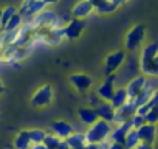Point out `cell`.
<instances>
[{
	"label": "cell",
	"mask_w": 158,
	"mask_h": 149,
	"mask_svg": "<svg viewBox=\"0 0 158 149\" xmlns=\"http://www.w3.org/2000/svg\"><path fill=\"white\" fill-rule=\"evenodd\" d=\"M110 134H112V126H110V123L102 121V120H98V121H96L93 126H90L89 130L85 132V140H87V143L99 144V143L106 141Z\"/></svg>",
	"instance_id": "cell-1"
},
{
	"label": "cell",
	"mask_w": 158,
	"mask_h": 149,
	"mask_svg": "<svg viewBox=\"0 0 158 149\" xmlns=\"http://www.w3.org/2000/svg\"><path fill=\"white\" fill-rule=\"evenodd\" d=\"M30 25L34 28V31L51 30V28L60 27L59 25V17L53 11H42L40 14H37L33 19H30Z\"/></svg>",
	"instance_id": "cell-2"
},
{
	"label": "cell",
	"mask_w": 158,
	"mask_h": 149,
	"mask_svg": "<svg viewBox=\"0 0 158 149\" xmlns=\"http://www.w3.org/2000/svg\"><path fill=\"white\" fill-rule=\"evenodd\" d=\"M144 36H146V27L144 25H135L126 36V48L133 51L136 50L141 42L144 40Z\"/></svg>",
	"instance_id": "cell-3"
},
{
	"label": "cell",
	"mask_w": 158,
	"mask_h": 149,
	"mask_svg": "<svg viewBox=\"0 0 158 149\" xmlns=\"http://www.w3.org/2000/svg\"><path fill=\"white\" fill-rule=\"evenodd\" d=\"M51 100H53V87L45 84L34 92V95L31 98V104H33V107H45L51 103Z\"/></svg>",
	"instance_id": "cell-4"
},
{
	"label": "cell",
	"mask_w": 158,
	"mask_h": 149,
	"mask_svg": "<svg viewBox=\"0 0 158 149\" xmlns=\"http://www.w3.org/2000/svg\"><path fill=\"white\" fill-rule=\"evenodd\" d=\"M70 84L79 92V93H85L90 90L93 79L85 73H73L70 74Z\"/></svg>",
	"instance_id": "cell-5"
},
{
	"label": "cell",
	"mask_w": 158,
	"mask_h": 149,
	"mask_svg": "<svg viewBox=\"0 0 158 149\" xmlns=\"http://www.w3.org/2000/svg\"><path fill=\"white\" fill-rule=\"evenodd\" d=\"M124 61H126V53H124V51H115V53L109 54V56L106 57V68H104V71H106L107 76L113 74V73L123 65Z\"/></svg>",
	"instance_id": "cell-6"
},
{
	"label": "cell",
	"mask_w": 158,
	"mask_h": 149,
	"mask_svg": "<svg viewBox=\"0 0 158 149\" xmlns=\"http://www.w3.org/2000/svg\"><path fill=\"white\" fill-rule=\"evenodd\" d=\"M84 28H85L84 20L71 19L64 27V37H67V39H77L79 36H81V33L84 31Z\"/></svg>",
	"instance_id": "cell-7"
},
{
	"label": "cell",
	"mask_w": 158,
	"mask_h": 149,
	"mask_svg": "<svg viewBox=\"0 0 158 149\" xmlns=\"http://www.w3.org/2000/svg\"><path fill=\"white\" fill-rule=\"evenodd\" d=\"M135 113H136V106L132 101H129L127 104H124L123 107H119V109L115 110V120H113V123L123 124L126 121H130Z\"/></svg>",
	"instance_id": "cell-8"
},
{
	"label": "cell",
	"mask_w": 158,
	"mask_h": 149,
	"mask_svg": "<svg viewBox=\"0 0 158 149\" xmlns=\"http://www.w3.org/2000/svg\"><path fill=\"white\" fill-rule=\"evenodd\" d=\"M115 76L113 74H110V76H107V79L99 86V89L96 90V95L101 98V100H104V101H112V98H113V95H115Z\"/></svg>",
	"instance_id": "cell-9"
},
{
	"label": "cell",
	"mask_w": 158,
	"mask_h": 149,
	"mask_svg": "<svg viewBox=\"0 0 158 149\" xmlns=\"http://www.w3.org/2000/svg\"><path fill=\"white\" fill-rule=\"evenodd\" d=\"M93 5L89 2V0H81V2H77L73 10H71V16L73 19H79V20H84L85 17H89L92 13H93Z\"/></svg>",
	"instance_id": "cell-10"
},
{
	"label": "cell",
	"mask_w": 158,
	"mask_h": 149,
	"mask_svg": "<svg viewBox=\"0 0 158 149\" xmlns=\"http://www.w3.org/2000/svg\"><path fill=\"white\" fill-rule=\"evenodd\" d=\"M146 84H147L146 76H136V78H133V79L127 84V87H126V92H127L129 101L135 100V98L138 96V93L146 87Z\"/></svg>",
	"instance_id": "cell-11"
},
{
	"label": "cell",
	"mask_w": 158,
	"mask_h": 149,
	"mask_svg": "<svg viewBox=\"0 0 158 149\" xmlns=\"http://www.w3.org/2000/svg\"><path fill=\"white\" fill-rule=\"evenodd\" d=\"M158 54V42H153V44H149L143 48V53H141V59H139V67H146L152 62H155V57Z\"/></svg>",
	"instance_id": "cell-12"
},
{
	"label": "cell",
	"mask_w": 158,
	"mask_h": 149,
	"mask_svg": "<svg viewBox=\"0 0 158 149\" xmlns=\"http://www.w3.org/2000/svg\"><path fill=\"white\" fill-rule=\"evenodd\" d=\"M50 127H51L53 135H56L60 140H67L74 132L73 127H71V124H68L67 121H54V123H51Z\"/></svg>",
	"instance_id": "cell-13"
},
{
	"label": "cell",
	"mask_w": 158,
	"mask_h": 149,
	"mask_svg": "<svg viewBox=\"0 0 158 149\" xmlns=\"http://www.w3.org/2000/svg\"><path fill=\"white\" fill-rule=\"evenodd\" d=\"M95 112L98 115V120H102L107 123H113L115 120V109L112 107L109 101H102L98 107H95Z\"/></svg>",
	"instance_id": "cell-14"
},
{
	"label": "cell",
	"mask_w": 158,
	"mask_h": 149,
	"mask_svg": "<svg viewBox=\"0 0 158 149\" xmlns=\"http://www.w3.org/2000/svg\"><path fill=\"white\" fill-rule=\"evenodd\" d=\"M136 132H138V137H139V141L141 143L152 144L155 141V137H156V127H155V124H147L146 123Z\"/></svg>",
	"instance_id": "cell-15"
},
{
	"label": "cell",
	"mask_w": 158,
	"mask_h": 149,
	"mask_svg": "<svg viewBox=\"0 0 158 149\" xmlns=\"http://www.w3.org/2000/svg\"><path fill=\"white\" fill-rule=\"evenodd\" d=\"M132 129V123L130 121H126L123 124H119L115 130H112V141L113 143H121L124 144V140H126V135L129 134V130Z\"/></svg>",
	"instance_id": "cell-16"
},
{
	"label": "cell",
	"mask_w": 158,
	"mask_h": 149,
	"mask_svg": "<svg viewBox=\"0 0 158 149\" xmlns=\"http://www.w3.org/2000/svg\"><path fill=\"white\" fill-rule=\"evenodd\" d=\"M77 117L87 126H93L98 121V115H96L95 109H92V107H81L77 110Z\"/></svg>",
	"instance_id": "cell-17"
},
{
	"label": "cell",
	"mask_w": 158,
	"mask_h": 149,
	"mask_svg": "<svg viewBox=\"0 0 158 149\" xmlns=\"http://www.w3.org/2000/svg\"><path fill=\"white\" fill-rule=\"evenodd\" d=\"M65 141L70 146V149H85V144H87L85 134L82 132H73Z\"/></svg>",
	"instance_id": "cell-18"
},
{
	"label": "cell",
	"mask_w": 158,
	"mask_h": 149,
	"mask_svg": "<svg viewBox=\"0 0 158 149\" xmlns=\"http://www.w3.org/2000/svg\"><path fill=\"white\" fill-rule=\"evenodd\" d=\"M153 92H155V89H153L150 84H146V87L138 93V96H136L135 100H132V103H133V104L136 106V109H138V107H141V106H144V104H147V103L150 101Z\"/></svg>",
	"instance_id": "cell-19"
},
{
	"label": "cell",
	"mask_w": 158,
	"mask_h": 149,
	"mask_svg": "<svg viewBox=\"0 0 158 149\" xmlns=\"http://www.w3.org/2000/svg\"><path fill=\"white\" fill-rule=\"evenodd\" d=\"M89 2L93 5V10L98 11V13H113L118 6L112 2V0H89Z\"/></svg>",
	"instance_id": "cell-20"
},
{
	"label": "cell",
	"mask_w": 158,
	"mask_h": 149,
	"mask_svg": "<svg viewBox=\"0 0 158 149\" xmlns=\"http://www.w3.org/2000/svg\"><path fill=\"white\" fill-rule=\"evenodd\" d=\"M30 147H31L30 130H20L14 138V149H30Z\"/></svg>",
	"instance_id": "cell-21"
},
{
	"label": "cell",
	"mask_w": 158,
	"mask_h": 149,
	"mask_svg": "<svg viewBox=\"0 0 158 149\" xmlns=\"http://www.w3.org/2000/svg\"><path fill=\"white\" fill-rule=\"evenodd\" d=\"M127 103H129V96H127L126 89H116V90H115V95H113V98H112V101H110L112 107L116 110V109L123 107V106L127 104Z\"/></svg>",
	"instance_id": "cell-22"
},
{
	"label": "cell",
	"mask_w": 158,
	"mask_h": 149,
	"mask_svg": "<svg viewBox=\"0 0 158 149\" xmlns=\"http://www.w3.org/2000/svg\"><path fill=\"white\" fill-rule=\"evenodd\" d=\"M45 3H44V0H36V2H33L30 6H28V10L22 14V17H25V19H33L34 16H37V14H40L44 10H45Z\"/></svg>",
	"instance_id": "cell-23"
},
{
	"label": "cell",
	"mask_w": 158,
	"mask_h": 149,
	"mask_svg": "<svg viewBox=\"0 0 158 149\" xmlns=\"http://www.w3.org/2000/svg\"><path fill=\"white\" fill-rule=\"evenodd\" d=\"M139 137H138V132L135 129H130L129 134L126 135V140H124V146L126 149H135L138 144H139Z\"/></svg>",
	"instance_id": "cell-24"
},
{
	"label": "cell",
	"mask_w": 158,
	"mask_h": 149,
	"mask_svg": "<svg viewBox=\"0 0 158 149\" xmlns=\"http://www.w3.org/2000/svg\"><path fill=\"white\" fill-rule=\"evenodd\" d=\"M22 22H23V17H22V14H14L13 16V19L5 25V31H16V30H19L20 27H22Z\"/></svg>",
	"instance_id": "cell-25"
},
{
	"label": "cell",
	"mask_w": 158,
	"mask_h": 149,
	"mask_svg": "<svg viewBox=\"0 0 158 149\" xmlns=\"http://www.w3.org/2000/svg\"><path fill=\"white\" fill-rule=\"evenodd\" d=\"M47 137V132L44 129H31L30 130V138H31V144H39V143H44Z\"/></svg>",
	"instance_id": "cell-26"
},
{
	"label": "cell",
	"mask_w": 158,
	"mask_h": 149,
	"mask_svg": "<svg viewBox=\"0 0 158 149\" xmlns=\"http://www.w3.org/2000/svg\"><path fill=\"white\" fill-rule=\"evenodd\" d=\"M14 14H17V10H16L14 6H6L5 10H2V17H0V23L3 25V28H5V25L13 19Z\"/></svg>",
	"instance_id": "cell-27"
},
{
	"label": "cell",
	"mask_w": 158,
	"mask_h": 149,
	"mask_svg": "<svg viewBox=\"0 0 158 149\" xmlns=\"http://www.w3.org/2000/svg\"><path fill=\"white\" fill-rule=\"evenodd\" d=\"M60 138H57L56 135H53V134H47V137H45V140H44V144L47 146V149H57L59 147V144H60Z\"/></svg>",
	"instance_id": "cell-28"
},
{
	"label": "cell",
	"mask_w": 158,
	"mask_h": 149,
	"mask_svg": "<svg viewBox=\"0 0 158 149\" xmlns=\"http://www.w3.org/2000/svg\"><path fill=\"white\" fill-rule=\"evenodd\" d=\"M144 118H146L147 124H156L158 123V106H153Z\"/></svg>",
	"instance_id": "cell-29"
},
{
	"label": "cell",
	"mask_w": 158,
	"mask_h": 149,
	"mask_svg": "<svg viewBox=\"0 0 158 149\" xmlns=\"http://www.w3.org/2000/svg\"><path fill=\"white\" fill-rule=\"evenodd\" d=\"M130 123H132V129L138 130L141 126H144V124H146V118H144V117H141V115H136V113H135V115L132 117Z\"/></svg>",
	"instance_id": "cell-30"
},
{
	"label": "cell",
	"mask_w": 158,
	"mask_h": 149,
	"mask_svg": "<svg viewBox=\"0 0 158 149\" xmlns=\"http://www.w3.org/2000/svg\"><path fill=\"white\" fill-rule=\"evenodd\" d=\"M89 101H90V104H92V109H95V107H98L102 101L99 100V96L96 95V93H92L90 96H89Z\"/></svg>",
	"instance_id": "cell-31"
},
{
	"label": "cell",
	"mask_w": 158,
	"mask_h": 149,
	"mask_svg": "<svg viewBox=\"0 0 158 149\" xmlns=\"http://www.w3.org/2000/svg\"><path fill=\"white\" fill-rule=\"evenodd\" d=\"M150 107H153V106H158V89L153 92V95H152V98H150V101L147 103Z\"/></svg>",
	"instance_id": "cell-32"
},
{
	"label": "cell",
	"mask_w": 158,
	"mask_h": 149,
	"mask_svg": "<svg viewBox=\"0 0 158 149\" xmlns=\"http://www.w3.org/2000/svg\"><path fill=\"white\" fill-rule=\"evenodd\" d=\"M109 149H126V146L124 144H121V143H110V146H109Z\"/></svg>",
	"instance_id": "cell-33"
},
{
	"label": "cell",
	"mask_w": 158,
	"mask_h": 149,
	"mask_svg": "<svg viewBox=\"0 0 158 149\" xmlns=\"http://www.w3.org/2000/svg\"><path fill=\"white\" fill-rule=\"evenodd\" d=\"M135 149H153L152 147V144H146V143H139Z\"/></svg>",
	"instance_id": "cell-34"
},
{
	"label": "cell",
	"mask_w": 158,
	"mask_h": 149,
	"mask_svg": "<svg viewBox=\"0 0 158 149\" xmlns=\"http://www.w3.org/2000/svg\"><path fill=\"white\" fill-rule=\"evenodd\" d=\"M30 149H47V146L44 143H39V144H31Z\"/></svg>",
	"instance_id": "cell-35"
},
{
	"label": "cell",
	"mask_w": 158,
	"mask_h": 149,
	"mask_svg": "<svg viewBox=\"0 0 158 149\" xmlns=\"http://www.w3.org/2000/svg\"><path fill=\"white\" fill-rule=\"evenodd\" d=\"M85 149H99V144H92V143H87V144H85Z\"/></svg>",
	"instance_id": "cell-36"
},
{
	"label": "cell",
	"mask_w": 158,
	"mask_h": 149,
	"mask_svg": "<svg viewBox=\"0 0 158 149\" xmlns=\"http://www.w3.org/2000/svg\"><path fill=\"white\" fill-rule=\"evenodd\" d=\"M59 0H44V3L45 5H54V3H57Z\"/></svg>",
	"instance_id": "cell-37"
},
{
	"label": "cell",
	"mask_w": 158,
	"mask_h": 149,
	"mask_svg": "<svg viewBox=\"0 0 158 149\" xmlns=\"http://www.w3.org/2000/svg\"><path fill=\"white\" fill-rule=\"evenodd\" d=\"M112 2H113L116 6H119V5H123L124 2H127V0H112Z\"/></svg>",
	"instance_id": "cell-38"
},
{
	"label": "cell",
	"mask_w": 158,
	"mask_h": 149,
	"mask_svg": "<svg viewBox=\"0 0 158 149\" xmlns=\"http://www.w3.org/2000/svg\"><path fill=\"white\" fill-rule=\"evenodd\" d=\"M3 92H5V87H3V83H2V81H0V95H2Z\"/></svg>",
	"instance_id": "cell-39"
},
{
	"label": "cell",
	"mask_w": 158,
	"mask_h": 149,
	"mask_svg": "<svg viewBox=\"0 0 158 149\" xmlns=\"http://www.w3.org/2000/svg\"><path fill=\"white\" fill-rule=\"evenodd\" d=\"M155 61H156V62H158V54H156V57H155Z\"/></svg>",
	"instance_id": "cell-40"
},
{
	"label": "cell",
	"mask_w": 158,
	"mask_h": 149,
	"mask_svg": "<svg viewBox=\"0 0 158 149\" xmlns=\"http://www.w3.org/2000/svg\"><path fill=\"white\" fill-rule=\"evenodd\" d=\"M0 17H2V10H0Z\"/></svg>",
	"instance_id": "cell-41"
}]
</instances>
